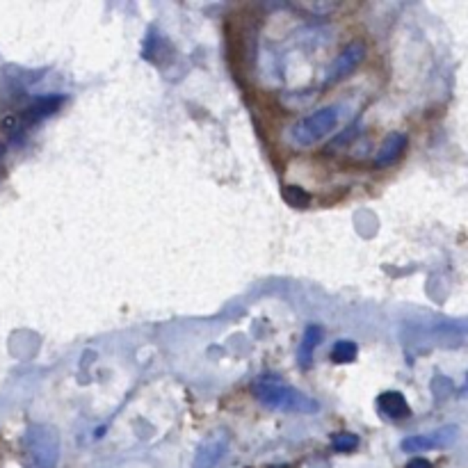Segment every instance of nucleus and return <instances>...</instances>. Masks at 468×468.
I'll return each instance as SVG.
<instances>
[{
	"label": "nucleus",
	"instance_id": "obj_1",
	"mask_svg": "<svg viewBox=\"0 0 468 468\" xmlns=\"http://www.w3.org/2000/svg\"><path fill=\"white\" fill-rule=\"evenodd\" d=\"M254 395L263 402L265 407L290 411V413H315L320 411V402L309 395L299 393L297 388L288 386L277 377H260L254 384Z\"/></svg>",
	"mask_w": 468,
	"mask_h": 468
},
{
	"label": "nucleus",
	"instance_id": "obj_2",
	"mask_svg": "<svg viewBox=\"0 0 468 468\" xmlns=\"http://www.w3.org/2000/svg\"><path fill=\"white\" fill-rule=\"evenodd\" d=\"M336 124H339V110L331 105L320 107V110L304 117L302 122H297L290 128V139H292V144L299 147V149L311 147L329 135L336 128Z\"/></svg>",
	"mask_w": 468,
	"mask_h": 468
},
{
	"label": "nucleus",
	"instance_id": "obj_3",
	"mask_svg": "<svg viewBox=\"0 0 468 468\" xmlns=\"http://www.w3.org/2000/svg\"><path fill=\"white\" fill-rule=\"evenodd\" d=\"M28 459L35 468H55L60 459V437L55 427L35 425L26 437Z\"/></svg>",
	"mask_w": 468,
	"mask_h": 468
},
{
	"label": "nucleus",
	"instance_id": "obj_4",
	"mask_svg": "<svg viewBox=\"0 0 468 468\" xmlns=\"http://www.w3.org/2000/svg\"><path fill=\"white\" fill-rule=\"evenodd\" d=\"M457 437V427H443L432 434H422V437H409L402 441V450L405 452H425L434 448H443V445L452 443Z\"/></svg>",
	"mask_w": 468,
	"mask_h": 468
},
{
	"label": "nucleus",
	"instance_id": "obj_5",
	"mask_svg": "<svg viewBox=\"0 0 468 468\" xmlns=\"http://www.w3.org/2000/svg\"><path fill=\"white\" fill-rule=\"evenodd\" d=\"M226 448H228V437H226V434L224 432L213 434V437H208L199 445L197 454H194L192 468H213L224 457Z\"/></svg>",
	"mask_w": 468,
	"mask_h": 468
},
{
	"label": "nucleus",
	"instance_id": "obj_6",
	"mask_svg": "<svg viewBox=\"0 0 468 468\" xmlns=\"http://www.w3.org/2000/svg\"><path fill=\"white\" fill-rule=\"evenodd\" d=\"M363 53H366L363 43H358V41L350 43V46H347L341 55L336 58L331 73H329V83H336V80L345 78V75H350L356 69V64L363 60Z\"/></svg>",
	"mask_w": 468,
	"mask_h": 468
},
{
	"label": "nucleus",
	"instance_id": "obj_7",
	"mask_svg": "<svg viewBox=\"0 0 468 468\" xmlns=\"http://www.w3.org/2000/svg\"><path fill=\"white\" fill-rule=\"evenodd\" d=\"M407 147V135L405 133H390L386 135V139L379 147L377 156H375V165L379 167H388L402 156V151Z\"/></svg>",
	"mask_w": 468,
	"mask_h": 468
},
{
	"label": "nucleus",
	"instance_id": "obj_8",
	"mask_svg": "<svg viewBox=\"0 0 468 468\" xmlns=\"http://www.w3.org/2000/svg\"><path fill=\"white\" fill-rule=\"evenodd\" d=\"M377 409L379 413H384L386 418L390 420H402L409 416V405L407 400L402 393H398V390H386V393H382L377 398Z\"/></svg>",
	"mask_w": 468,
	"mask_h": 468
},
{
	"label": "nucleus",
	"instance_id": "obj_9",
	"mask_svg": "<svg viewBox=\"0 0 468 468\" xmlns=\"http://www.w3.org/2000/svg\"><path fill=\"white\" fill-rule=\"evenodd\" d=\"M320 341H322L320 326H309L307 334H304L302 347H299V366H302V368H309L311 358H313V350L320 345Z\"/></svg>",
	"mask_w": 468,
	"mask_h": 468
},
{
	"label": "nucleus",
	"instance_id": "obj_10",
	"mask_svg": "<svg viewBox=\"0 0 468 468\" xmlns=\"http://www.w3.org/2000/svg\"><path fill=\"white\" fill-rule=\"evenodd\" d=\"M356 354H358L356 343H352V341H341V343H336V345H334V350H331V361H334V363H339V366H343V363H352L354 358H356Z\"/></svg>",
	"mask_w": 468,
	"mask_h": 468
},
{
	"label": "nucleus",
	"instance_id": "obj_11",
	"mask_svg": "<svg viewBox=\"0 0 468 468\" xmlns=\"http://www.w3.org/2000/svg\"><path fill=\"white\" fill-rule=\"evenodd\" d=\"M284 199L290 206H295V208H304V206H309V201H311L309 192H304L299 185H286V188H284Z\"/></svg>",
	"mask_w": 468,
	"mask_h": 468
},
{
	"label": "nucleus",
	"instance_id": "obj_12",
	"mask_svg": "<svg viewBox=\"0 0 468 468\" xmlns=\"http://www.w3.org/2000/svg\"><path fill=\"white\" fill-rule=\"evenodd\" d=\"M331 445H334L336 452H352L358 448V437H354V434H350V432H341L334 437Z\"/></svg>",
	"mask_w": 468,
	"mask_h": 468
},
{
	"label": "nucleus",
	"instance_id": "obj_13",
	"mask_svg": "<svg viewBox=\"0 0 468 468\" xmlns=\"http://www.w3.org/2000/svg\"><path fill=\"white\" fill-rule=\"evenodd\" d=\"M407 468H432V464L427 459H422V457H416V459H411L407 464Z\"/></svg>",
	"mask_w": 468,
	"mask_h": 468
}]
</instances>
